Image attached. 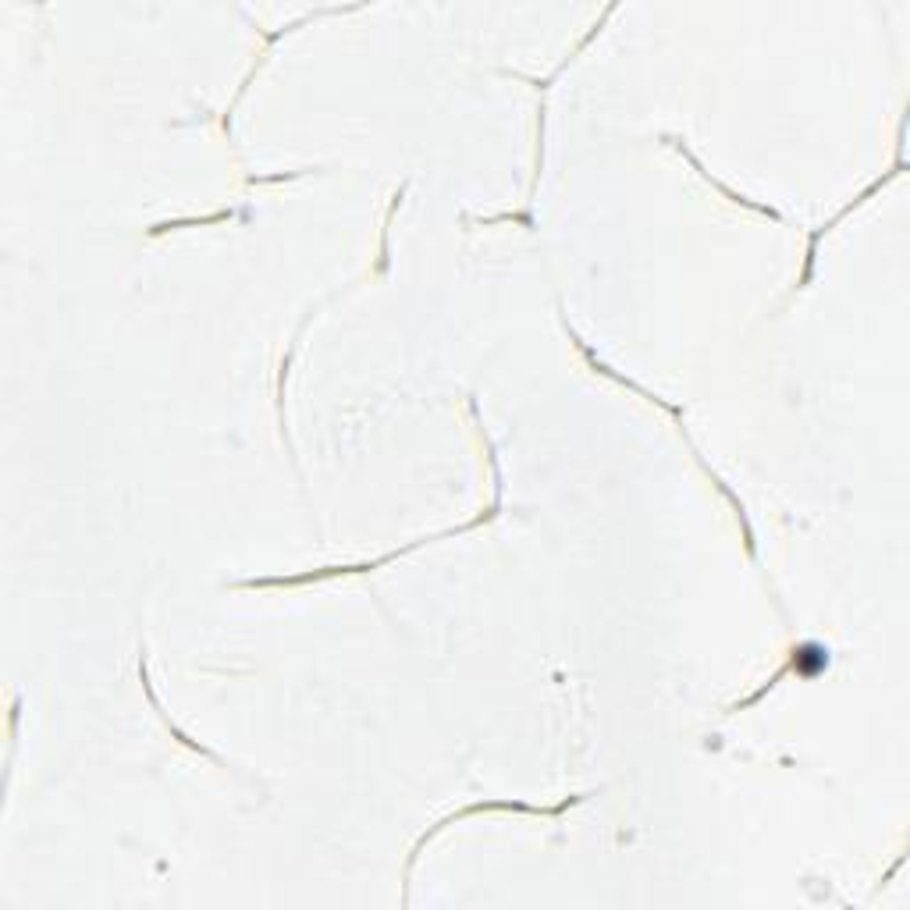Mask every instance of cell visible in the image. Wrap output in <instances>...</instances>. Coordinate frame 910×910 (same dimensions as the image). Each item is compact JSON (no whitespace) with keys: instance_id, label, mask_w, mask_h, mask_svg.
<instances>
[{"instance_id":"obj_1","label":"cell","mask_w":910,"mask_h":910,"mask_svg":"<svg viewBox=\"0 0 910 910\" xmlns=\"http://www.w3.org/2000/svg\"><path fill=\"white\" fill-rule=\"evenodd\" d=\"M580 797H570V800H562V804H555V808H533V804H524V800H476V804H467V808H459V811H452L449 818H441V822L435 825V829H427L424 835H420V843H416V850L409 854V861H406V878H409V872H413V864H416V854H420L424 850V843L427 840H435V835L445 829V825H456L459 818H470V814H481V811H519V814H562L565 808H570V804H576Z\"/></svg>"},{"instance_id":"obj_2","label":"cell","mask_w":910,"mask_h":910,"mask_svg":"<svg viewBox=\"0 0 910 910\" xmlns=\"http://www.w3.org/2000/svg\"><path fill=\"white\" fill-rule=\"evenodd\" d=\"M665 143H673L676 150H679V154H683L686 160L694 164V171H700V178H705V182H708L711 189H719L726 200H733V203H740V206H748V211H754V214H765V217H772V221H783V214H779V211H772V206H765V203H754V200H748V196H740V192H733V189H729V186H722L719 178H711V171H705V168H700V160H697V157H694L690 150H686V146H683L679 139H669V136H665Z\"/></svg>"}]
</instances>
